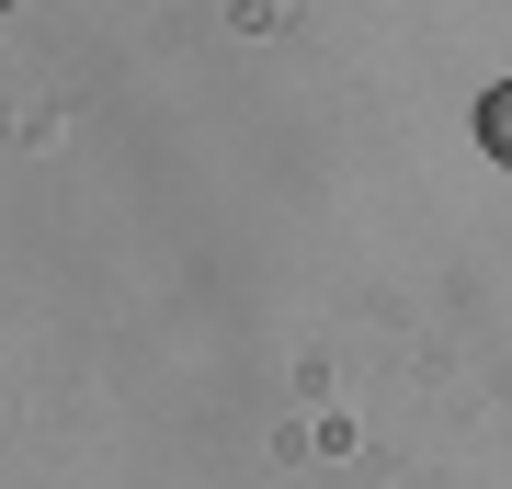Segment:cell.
I'll return each mask as SVG.
<instances>
[{
    "label": "cell",
    "instance_id": "obj_1",
    "mask_svg": "<svg viewBox=\"0 0 512 489\" xmlns=\"http://www.w3.org/2000/svg\"><path fill=\"white\" fill-rule=\"evenodd\" d=\"M478 137H490V160H512V80L490 91V103H478Z\"/></svg>",
    "mask_w": 512,
    "mask_h": 489
}]
</instances>
